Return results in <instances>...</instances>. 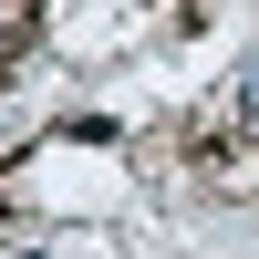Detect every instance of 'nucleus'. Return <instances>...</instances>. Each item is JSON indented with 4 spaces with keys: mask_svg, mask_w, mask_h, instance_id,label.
<instances>
[{
    "mask_svg": "<svg viewBox=\"0 0 259 259\" xmlns=\"http://www.w3.org/2000/svg\"><path fill=\"white\" fill-rule=\"evenodd\" d=\"M239 114L259 124V62H249V73H239Z\"/></svg>",
    "mask_w": 259,
    "mask_h": 259,
    "instance_id": "obj_1",
    "label": "nucleus"
}]
</instances>
